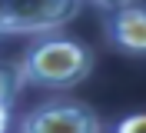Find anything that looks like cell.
Wrapping results in <instances>:
<instances>
[{
    "instance_id": "6da1fadb",
    "label": "cell",
    "mask_w": 146,
    "mask_h": 133,
    "mask_svg": "<svg viewBox=\"0 0 146 133\" xmlns=\"http://www.w3.org/2000/svg\"><path fill=\"white\" fill-rule=\"evenodd\" d=\"M23 83L43 90H70L93 73V50L73 37H43L20 60Z\"/></svg>"
},
{
    "instance_id": "7a4b0ae2",
    "label": "cell",
    "mask_w": 146,
    "mask_h": 133,
    "mask_svg": "<svg viewBox=\"0 0 146 133\" xmlns=\"http://www.w3.org/2000/svg\"><path fill=\"white\" fill-rule=\"evenodd\" d=\"M80 13L73 0H7V23L3 33H53L66 27Z\"/></svg>"
},
{
    "instance_id": "3957f363",
    "label": "cell",
    "mask_w": 146,
    "mask_h": 133,
    "mask_svg": "<svg viewBox=\"0 0 146 133\" xmlns=\"http://www.w3.org/2000/svg\"><path fill=\"white\" fill-rule=\"evenodd\" d=\"M20 133H100V116L86 103L53 100L33 106L20 120Z\"/></svg>"
},
{
    "instance_id": "277c9868",
    "label": "cell",
    "mask_w": 146,
    "mask_h": 133,
    "mask_svg": "<svg viewBox=\"0 0 146 133\" xmlns=\"http://www.w3.org/2000/svg\"><path fill=\"white\" fill-rule=\"evenodd\" d=\"M106 13V37L119 53L146 57V3H113Z\"/></svg>"
},
{
    "instance_id": "5b68a950",
    "label": "cell",
    "mask_w": 146,
    "mask_h": 133,
    "mask_svg": "<svg viewBox=\"0 0 146 133\" xmlns=\"http://www.w3.org/2000/svg\"><path fill=\"white\" fill-rule=\"evenodd\" d=\"M20 87H23V73H20V63H10V60H0V103L3 106H13Z\"/></svg>"
},
{
    "instance_id": "8992f818",
    "label": "cell",
    "mask_w": 146,
    "mask_h": 133,
    "mask_svg": "<svg viewBox=\"0 0 146 133\" xmlns=\"http://www.w3.org/2000/svg\"><path fill=\"white\" fill-rule=\"evenodd\" d=\"M113 133H146V113H129V116H123Z\"/></svg>"
},
{
    "instance_id": "52a82bcc",
    "label": "cell",
    "mask_w": 146,
    "mask_h": 133,
    "mask_svg": "<svg viewBox=\"0 0 146 133\" xmlns=\"http://www.w3.org/2000/svg\"><path fill=\"white\" fill-rule=\"evenodd\" d=\"M7 126H10V106L0 103V133H7Z\"/></svg>"
},
{
    "instance_id": "ba28073f",
    "label": "cell",
    "mask_w": 146,
    "mask_h": 133,
    "mask_svg": "<svg viewBox=\"0 0 146 133\" xmlns=\"http://www.w3.org/2000/svg\"><path fill=\"white\" fill-rule=\"evenodd\" d=\"M3 23H7V0H0V33H3Z\"/></svg>"
}]
</instances>
